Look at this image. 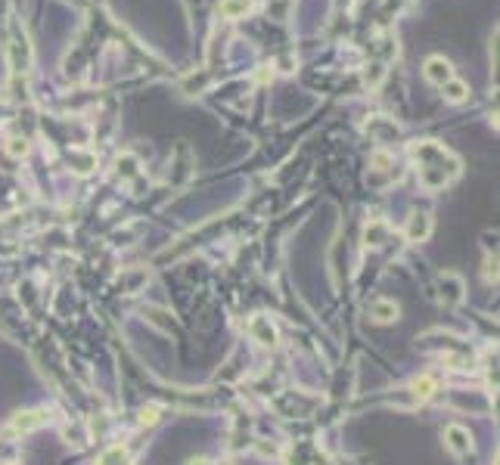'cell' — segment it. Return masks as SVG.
Here are the masks:
<instances>
[{"label": "cell", "mask_w": 500, "mask_h": 465, "mask_svg": "<svg viewBox=\"0 0 500 465\" xmlns=\"http://www.w3.org/2000/svg\"><path fill=\"white\" fill-rule=\"evenodd\" d=\"M47 422H50L47 409H26V413H16L13 419H10V431L26 434V431H34V428L47 425Z\"/></svg>", "instance_id": "cell-4"}, {"label": "cell", "mask_w": 500, "mask_h": 465, "mask_svg": "<svg viewBox=\"0 0 500 465\" xmlns=\"http://www.w3.org/2000/svg\"><path fill=\"white\" fill-rule=\"evenodd\" d=\"M432 391H435V382H432V378H417V382H413V394H417V400H429Z\"/></svg>", "instance_id": "cell-13"}, {"label": "cell", "mask_w": 500, "mask_h": 465, "mask_svg": "<svg viewBox=\"0 0 500 465\" xmlns=\"http://www.w3.org/2000/svg\"><path fill=\"white\" fill-rule=\"evenodd\" d=\"M441 90H444V99H448V103H463V99L469 96V87L463 84V81H457V78L444 81Z\"/></svg>", "instance_id": "cell-10"}, {"label": "cell", "mask_w": 500, "mask_h": 465, "mask_svg": "<svg viewBox=\"0 0 500 465\" xmlns=\"http://www.w3.org/2000/svg\"><path fill=\"white\" fill-rule=\"evenodd\" d=\"M218 12L224 19H237V16H246L249 12V0H221Z\"/></svg>", "instance_id": "cell-11"}, {"label": "cell", "mask_w": 500, "mask_h": 465, "mask_svg": "<svg viewBox=\"0 0 500 465\" xmlns=\"http://www.w3.org/2000/svg\"><path fill=\"white\" fill-rule=\"evenodd\" d=\"M444 446H448L454 456H469L472 453V434L463 425H448L444 428Z\"/></svg>", "instance_id": "cell-3"}, {"label": "cell", "mask_w": 500, "mask_h": 465, "mask_svg": "<svg viewBox=\"0 0 500 465\" xmlns=\"http://www.w3.org/2000/svg\"><path fill=\"white\" fill-rule=\"evenodd\" d=\"M386 236H388V223L386 220H370L367 223V229H363V242L367 245H382L386 242Z\"/></svg>", "instance_id": "cell-9"}, {"label": "cell", "mask_w": 500, "mask_h": 465, "mask_svg": "<svg viewBox=\"0 0 500 465\" xmlns=\"http://www.w3.org/2000/svg\"><path fill=\"white\" fill-rule=\"evenodd\" d=\"M7 465H13V462H7Z\"/></svg>", "instance_id": "cell-16"}, {"label": "cell", "mask_w": 500, "mask_h": 465, "mask_svg": "<svg viewBox=\"0 0 500 465\" xmlns=\"http://www.w3.org/2000/svg\"><path fill=\"white\" fill-rule=\"evenodd\" d=\"M190 465H227V462H206V459H199V462H190Z\"/></svg>", "instance_id": "cell-15"}, {"label": "cell", "mask_w": 500, "mask_h": 465, "mask_svg": "<svg viewBox=\"0 0 500 465\" xmlns=\"http://www.w3.org/2000/svg\"><path fill=\"white\" fill-rule=\"evenodd\" d=\"M432 233V217L429 214H410V220H407V242H426Z\"/></svg>", "instance_id": "cell-6"}, {"label": "cell", "mask_w": 500, "mask_h": 465, "mask_svg": "<svg viewBox=\"0 0 500 465\" xmlns=\"http://www.w3.org/2000/svg\"><path fill=\"white\" fill-rule=\"evenodd\" d=\"M370 316H373V322H392V320H398V304L379 298V301L370 304Z\"/></svg>", "instance_id": "cell-7"}, {"label": "cell", "mask_w": 500, "mask_h": 465, "mask_svg": "<svg viewBox=\"0 0 500 465\" xmlns=\"http://www.w3.org/2000/svg\"><path fill=\"white\" fill-rule=\"evenodd\" d=\"M423 74H426V81L441 87L444 81L454 78V68H450V62L444 59V56H429V59L423 62Z\"/></svg>", "instance_id": "cell-5"}, {"label": "cell", "mask_w": 500, "mask_h": 465, "mask_svg": "<svg viewBox=\"0 0 500 465\" xmlns=\"http://www.w3.org/2000/svg\"><path fill=\"white\" fill-rule=\"evenodd\" d=\"M97 465H131V456H128L125 446H109Z\"/></svg>", "instance_id": "cell-12"}, {"label": "cell", "mask_w": 500, "mask_h": 465, "mask_svg": "<svg viewBox=\"0 0 500 465\" xmlns=\"http://www.w3.org/2000/svg\"><path fill=\"white\" fill-rule=\"evenodd\" d=\"M10 152H13V155H26L28 152L26 140H10Z\"/></svg>", "instance_id": "cell-14"}, {"label": "cell", "mask_w": 500, "mask_h": 465, "mask_svg": "<svg viewBox=\"0 0 500 465\" xmlns=\"http://www.w3.org/2000/svg\"><path fill=\"white\" fill-rule=\"evenodd\" d=\"M249 332L255 335V341H261V344H274V341H277V332H274V326H270V322L264 320V316H255V320H252Z\"/></svg>", "instance_id": "cell-8"}, {"label": "cell", "mask_w": 500, "mask_h": 465, "mask_svg": "<svg viewBox=\"0 0 500 465\" xmlns=\"http://www.w3.org/2000/svg\"><path fill=\"white\" fill-rule=\"evenodd\" d=\"M410 155H413V161H417L419 183H423L426 189H441V186H448L450 180L460 174V158L450 155L441 143H432V140L413 143Z\"/></svg>", "instance_id": "cell-1"}, {"label": "cell", "mask_w": 500, "mask_h": 465, "mask_svg": "<svg viewBox=\"0 0 500 465\" xmlns=\"http://www.w3.org/2000/svg\"><path fill=\"white\" fill-rule=\"evenodd\" d=\"M7 53H10V62H13V72H26L32 65V47H28V37L19 25H13V31H10Z\"/></svg>", "instance_id": "cell-2"}]
</instances>
